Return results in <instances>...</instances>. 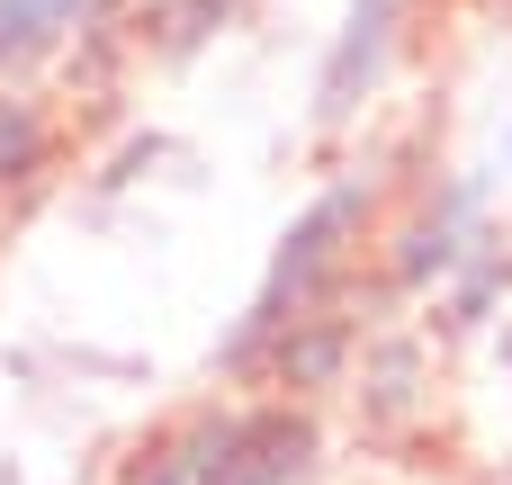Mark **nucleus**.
Segmentation results:
<instances>
[{
	"mask_svg": "<svg viewBox=\"0 0 512 485\" xmlns=\"http://www.w3.org/2000/svg\"><path fill=\"white\" fill-rule=\"evenodd\" d=\"M45 162H54V126L27 99H0V189H27Z\"/></svg>",
	"mask_w": 512,
	"mask_h": 485,
	"instance_id": "423d86ee",
	"label": "nucleus"
},
{
	"mask_svg": "<svg viewBox=\"0 0 512 485\" xmlns=\"http://www.w3.org/2000/svg\"><path fill=\"white\" fill-rule=\"evenodd\" d=\"M369 216H378V189H369V180H333V189H324V198L279 234L270 279H261L252 315H243V324H234V342H225V378H252V369H261V351H270L279 333H297V324H324V315H333V297H342V279H351V261H360Z\"/></svg>",
	"mask_w": 512,
	"mask_h": 485,
	"instance_id": "f257e3e1",
	"label": "nucleus"
},
{
	"mask_svg": "<svg viewBox=\"0 0 512 485\" xmlns=\"http://www.w3.org/2000/svg\"><path fill=\"white\" fill-rule=\"evenodd\" d=\"M306 468H315L306 405H225V414L171 423L135 459V485H297Z\"/></svg>",
	"mask_w": 512,
	"mask_h": 485,
	"instance_id": "f03ea898",
	"label": "nucleus"
},
{
	"mask_svg": "<svg viewBox=\"0 0 512 485\" xmlns=\"http://www.w3.org/2000/svg\"><path fill=\"white\" fill-rule=\"evenodd\" d=\"M468 216H477V198H468V189H450V198H441V216H423V225L405 234L396 279H405V288H423V279L459 270V252H468Z\"/></svg>",
	"mask_w": 512,
	"mask_h": 485,
	"instance_id": "20e7f679",
	"label": "nucleus"
},
{
	"mask_svg": "<svg viewBox=\"0 0 512 485\" xmlns=\"http://www.w3.org/2000/svg\"><path fill=\"white\" fill-rule=\"evenodd\" d=\"M405 18H414V0H351V9H342V36H333V54H324V72H315V117H324V126H342V117L378 90V72H387L396 45H405Z\"/></svg>",
	"mask_w": 512,
	"mask_h": 485,
	"instance_id": "7ed1b4c3",
	"label": "nucleus"
},
{
	"mask_svg": "<svg viewBox=\"0 0 512 485\" xmlns=\"http://www.w3.org/2000/svg\"><path fill=\"white\" fill-rule=\"evenodd\" d=\"M81 18H90V0H0V63H36V54H54Z\"/></svg>",
	"mask_w": 512,
	"mask_h": 485,
	"instance_id": "39448f33",
	"label": "nucleus"
}]
</instances>
